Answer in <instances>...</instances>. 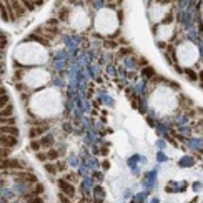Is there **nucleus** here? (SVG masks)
Wrapping results in <instances>:
<instances>
[{
	"label": "nucleus",
	"instance_id": "1",
	"mask_svg": "<svg viewBox=\"0 0 203 203\" xmlns=\"http://www.w3.org/2000/svg\"><path fill=\"white\" fill-rule=\"evenodd\" d=\"M48 132V127L47 125H33L32 128H30V132H28V137L32 140H35V138H42V137L45 135V133Z\"/></svg>",
	"mask_w": 203,
	"mask_h": 203
},
{
	"label": "nucleus",
	"instance_id": "2",
	"mask_svg": "<svg viewBox=\"0 0 203 203\" xmlns=\"http://www.w3.org/2000/svg\"><path fill=\"white\" fill-rule=\"evenodd\" d=\"M18 140L15 135H9V133H2V147H7V148H13L17 147Z\"/></svg>",
	"mask_w": 203,
	"mask_h": 203
},
{
	"label": "nucleus",
	"instance_id": "3",
	"mask_svg": "<svg viewBox=\"0 0 203 203\" xmlns=\"http://www.w3.org/2000/svg\"><path fill=\"white\" fill-rule=\"evenodd\" d=\"M58 186H60V190H62V193H67V197H70V198L75 197V188L67 180H58Z\"/></svg>",
	"mask_w": 203,
	"mask_h": 203
},
{
	"label": "nucleus",
	"instance_id": "4",
	"mask_svg": "<svg viewBox=\"0 0 203 203\" xmlns=\"http://www.w3.org/2000/svg\"><path fill=\"white\" fill-rule=\"evenodd\" d=\"M40 143H42V148H45V150H50V148L55 145V137L53 135H43L40 138Z\"/></svg>",
	"mask_w": 203,
	"mask_h": 203
},
{
	"label": "nucleus",
	"instance_id": "5",
	"mask_svg": "<svg viewBox=\"0 0 203 203\" xmlns=\"http://www.w3.org/2000/svg\"><path fill=\"white\" fill-rule=\"evenodd\" d=\"M24 200H25V203H43L42 195H35V193H27Z\"/></svg>",
	"mask_w": 203,
	"mask_h": 203
},
{
	"label": "nucleus",
	"instance_id": "6",
	"mask_svg": "<svg viewBox=\"0 0 203 203\" xmlns=\"http://www.w3.org/2000/svg\"><path fill=\"white\" fill-rule=\"evenodd\" d=\"M47 155H48V162H58L60 160V152L55 150V148H50V150H47Z\"/></svg>",
	"mask_w": 203,
	"mask_h": 203
},
{
	"label": "nucleus",
	"instance_id": "7",
	"mask_svg": "<svg viewBox=\"0 0 203 203\" xmlns=\"http://www.w3.org/2000/svg\"><path fill=\"white\" fill-rule=\"evenodd\" d=\"M43 190L45 188H43V185H42L40 182H35L32 186H30V193H35V195H42V193H43Z\"/></svg>",
	"mask_w": 203,
	"mask_h": 203
},
{
	"label": "nucleus",
	"instance_id": "8",
	"mask_svg": "<svg viewBox=\"0 0 203 203\" xmlns=\"http://www.w3.org/2000/svg\"><path fill=\"white\" fill-rule=\"evenodd\" d=\"M45 171H47V173L55 175L57 171H58V168H57V163H55V162H47V163H45Z\"/></svg>",
	"mask_w": 203,
	"mask_h": 203
},
{
	"label": "nucleus",
	"instance_id": "9",
	"mask_svg": "<svg viewBox=\"0 0 203 203\" xmlns=\"http://www.w3.org/2000/svg\"><path fill=\"white\" fill-rule=\"evenodd\" d=\"M30 150H32V152H35V153H38V152L42 150L40 138H35V140H32V141H30Z\"/></svg>",
	"mask_w": 203,
	"mask_h": 203
},
{
	"label": "nucleus",
	"instance_id": "10",
	"mask_svg": "<svg viewBox=\"0 0 203 203\" xmlns=\"http://www.w3.org/2000/svg\"><path fill=\"white\" fill-rule=\"evenodd\" d=\"M2 133H9V135H15V137H18V130H17V127H7V125H3V127H2Z\"/></svg>",
	"mask_w": 203,
	"mask_h": 203
},
{
	"label": "nucleus",
	"instance_id": "11",
	"mask_svg": "<svg viewBox=\"0 0 203 203\" xmlns=\"http://www.w3.org/2000/svg\"><path fill=\"white\" fill-rule=\"evenodd\" d=\"M35 156H37V160H40V162H43V163H47V162H48V155H47V152H45V153H43V152H38Z\"/></svg>",
	"mask_w": 203,
	"mask_h": 203
},
{
	"label": "nucleus",
	"instance_id": "12",
	"mask_svg": "<svg viewBox=\"0 0 203 203\" xmlns=\"http://www.w3.org/2000/svg\"><path fill=\"white\" fill-rule=\"evenodd\" d=\"M58 200H60V203H72V201H70V197H65L63 193L58 195Z\"/></svg>",
	"mask_w": 203,
	"mask_h": 203
}]
</instances>
